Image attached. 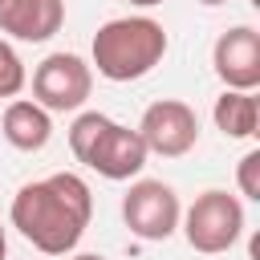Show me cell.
Here are the masks:
<instances>
[{
	"instance_id": "6da1fadb",
	"label": "cell",
	"mask_w": 260,
	"mask_h": 260,
	"mask_svg": "<svg viewBox=\"0 0 260 260\" xmlns=\"http://www.w3.org/2000/svg\"><path fill=\"white\" fill-rule=\"evenodd\" d=\"M8 219L37 252L69 256L93 219V191L77 171H53L49 179H32L12 195Z\"/></svg>"
},
{
	"instance_id": "7a4b0ae2",
	"label": "cell",
	"mask_w": 260,
	"mask_h": 260,
	"mask_svg": "<svg viewBox=\"0 0 260 260\" xmlns=\"http://www.w3.org/2000/svg\"><path fill=\"white\" fill-rule=\"evenodd\" d=\"M167 49H171V41H167V28L158 20H150V16H114L93 32L89 69H98L106 81H118V85L138 81L167 57Z\"/></svg>"
},
{
	"instance_id": "3957f363",
	"label": "cell",
	"mask_w": 260,
	"mask_h": 260,
	"mask_svg": "<svg viewBox=\"0 0 260 260\" xmlns=\"http://www.w3.org/2000/svg\"><path fill=\"white\" fill-rule=\"evenodd\" d=\"M69 150L77 162H85L89 171H98L102 179H114V183H126L146 167V146H142L138 130L106 118L102 110H85L73 118Z\"/></svg>"
},
{
	"instance_id": "277c9868",
	"label": "cell",
	"mask_w": 260,
	"mask_h": 260,
	"mask_svg": "<svg viewBox=\"0 0 260 260\" xmlns=\"http://www.w3.org/2000/svg\"><path fill=\"white\" fill-rule=\"evenodd\" d=\"M179 228H183V236L195 252L219 256L244 236V203H240V195L211 187V191L195 195V203L183 211Z\"/></svg>"
},
{
	"instance_id": "5b68a950",
	"label": "cell",
	"mask_w": 260,
	"mask_h": 260,
	"mask_svg": "<svg viewBox=\"0 0 260 260\" xmlns=\"http://www.w3.org/2000/svg\"><path fill=\"white\" fill-rule=\"evenodd\" d=\"M183 219V203L175 195L171 183L162 179H134L122 195V223L130 228V236L146 240V244H162L179 232Z\"/></svg>"
},
{
	"instance_id": "8992f818",
	"label": "cell",
	"mask_w": 260,
	"mask_h": 260,
	"mask_svg": "<svg viewBox=\"0 0 260 260\" xmlns=\"http://www.w3.org/2000/svg\"><path fill=\"white\" fill-rule=\"evenodd\" d=\"M93 93V69L77 53H49L32 69V102L49 114H73Z\"/></svg>"
},
{
	"instance_id": "52a82bcc",
	"label": "cell",
	"mask_w": 260,
	"mask_h": 260,
	"mask_svg": "<svg viewBox=\"0 0 260 260\" xmlns=\"http://www.w3.org/2000/svg\"><path fill=\"white\" fill-rule=\"evenodd\" d=\"M138 138L146 146V154H162V158H183L187 150H195L199 142V118L187 102L179 98H162L150 102L138 118Z\"/></svg>"
},
{
	"instance_id": "ba28073f",
	"label": "cell",
	"mask_w": 260,
	"mask_h": 260,
	"mask_svg": "<svg viewBox=\"0 0 260 260\" xmlns=\"http://www.w3.org/2000/svg\"><path fill=\"white\" fill-rule=\"evenodd\" d=\"M211 69L223 81V89L256 93L260 85V32L252 24H236L215 37L211 45Z\"/></svg>"
},
{
	"instance_id": "9c48e42d",
	"label": "cell",
	"mask_w": 260,
	"mask_h": 260,
	"mask_svg": "<svg viewBox=\"0 0 260 260\" xmlns=\"http://www.w3.org/2000/svg\"><path fill=\"white\" fill-rule=\"evenodd\" d=\"M65 24V0H4L0 4V32L41 45Z\"/></svg>"
},
{
	"instance_id": "30bf717a",
	"label": "cell",
	"mask_w": 260,
	"mask_h": 260,
	"mask_svg": "<svg viewBox=\"0 0 260 260\" xmlns=\"http://www.w3.org/2000/svg\"><path fill=\"white\" fill-rule=\"evenodd\" d=\"M0 134H4L8 146L32 154V150H45V146H49V138H53V118H49V110H41L37 102L12 98L8 110H4V118H0Z\"/></svg>"
},
{
	"instance_id": "8fae6325",
	"label": "cell",
	"mask_w": 260,
	"mask_h": 260,
	"mask_svg": "<svg viewBox=\"0 0 260 260\" xmlns=\"http://www.w3.org/2000/svg\"><path fill=\"white\" fill-rule=\"evenodd\" d=\"M211 118H215V130L223 138H256V122H260V106H256V93H244V89H223L211 106Z\"/></svg>"
},
{
	"instance_id": "7c38bea8",
	"label": "cell",
	"mask_w": 260,
	"mask_h": 260,
	"mask_svg": "<svg viewBox=\"0 0 260 260\" xmlns=\"http://www.w3.org/2000/svg\"><path fill=\"white\" fill-rule=\"evenodd\" d=\"M28 73H24V61L16 57V49L0 37V98H16L24 89Z\"/></svg>"
},
{
	"instance_id": "4fadbf2b",
	"label": "cell",
	"mask_w": 260,
	"mask_h": 260,
	"mask_svg": "<svg viewBox=\"0 0 260 260\" xmlns=\"http://www.w3.org/2000/svg\"><path fill=\"white\" fill-rule=\"evenodd\" d=\"M236 183H240V195L244 199H260V150H248L236 167Z\"/></svg>"
},
{
	"instance_id": "5bb4252c",
	"label": "cell",
	"mask_w": 260,
	"mask_h": 260,
	"mask_svg": "<svg viewBox=\"0 0 260 260\" xmlns=\"http://www.w3.org/2000/svg\"><path fill=\"white\" fill-rule=\"evenodd\" d=\"M65 260H106V256H98V252H69Z\"/></svg>"
},
{
	"instance_id": "9a60e30c",
	"label": "cell",
	"mask_w": 260,
	"mask_h": 260,
	"mask_svg": "<svg viewBox=\"0 0 260 260\" xmlns=\"http://www.w3.org/2000/svg\"><path fill=\"white\" fill-rule=\"evenodd\" d=\"M8 256V236H4V223H0V260Z\"/></svg>"
},
{
	"instance_id": "2e32d148",
	"label": "cell",
	"mask_w": 260,
	"mask_h": 260,
	"mask_svg": "<svg viewBox=\"0 0 260 260\" xmlns=\"http://www.w3.org/2000/svg\"><path fill=\"white\" fill-rule=\"evenodd\" d=\"M130 4H138V8H154V4H162V0H130Z\"/></svg>"
},
{
	"instance_id": "e0dca14e",
	"label": "cell",
	"mask_w": 260,
	"mask_h": 260,
	"mask_svg": "<svg viewBox=\"0 0 260 260\" xmlns=\"http://www.w3.org/2000/svg\"><path fill=\"white\" fill-rule=\"evenodd\" d=\"M203 8H215V4H228V0H199Z\"/></svg>"
},
{
	"instance_id": "ac0fdd59",
	"label": "cell",
	"mask_w": 260,
	"mask_h": 260,
	"mask_svg": "<svg viewBox=\"0 0 260 260\" xmlns=\"http://www.w3.org/2000/svg\"><path fill=\"white\" fill-rule=\"evenodd\" d=\"M0 4H4V0H0Z\"/></svg>"
}]
</instances>
